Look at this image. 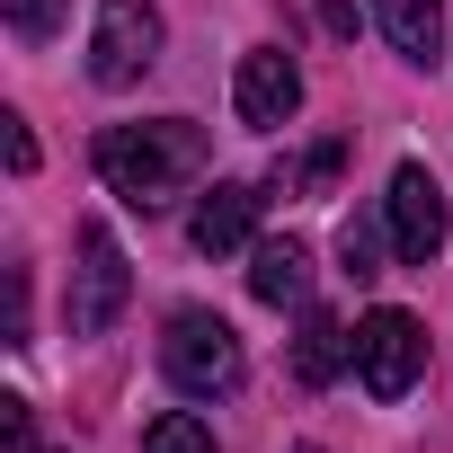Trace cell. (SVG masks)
Segmentation results:
<instances>
[{
  "mask_svg": "<svg viewBox=\"0 0 453 453\" xmlns=\"http://www.w3.org/2000/svg\"><path fill=\"white\" fill-rule=\"evenodd\" d=\"M89 160H98L107 196H125L134 213H160V204L178 196V178L204 169V134H196L187 116H160V125H107V134L89 142Z\"/></svg>",
  "mask_w": 453,
  "mask_h": 453,
  "instance_id": "obj_1",
  "label": "cell"
},
{
  "mask_svg": "<svg viewBox=\"0 0 453 453\" xmlns=\"http://www.w3.org/2000/svg\"><path fill=\"white\" fill-rule=\"evenodd\" d=\"M160 373H169L187 400H232L250 365H241V338H232L222 311H169V329H160Z\"/></svg>",
  "mask_w": 453,
  "mask_h": 453,
  "instance_id": "obj_2",
  "label": "cell"
},
{
  "mask_svg": "<svg viewBox=\"0 0 453 453\" xmlns=\"http://www.w3.org/2000/svg\"><path fill=\"white\" fill-rule=\"evenodd\" d=\"M356 373H365L373 400H409L418 373H426V329H418V311H400V303L365 311V320H356Z\"/></svg>",
  "mask_w": 453,
  "mask_h": 453,
  "instance_id": "obj_3",
  "label": "cell"
},
{
  "mask_svg": "<svg viewBox=\"0 0 453 453\" xmlns=\"http://www.w3.org/2000/svg\"><path fill=\"white\" fill-rule=\"evenodd\" d=\"M160 63V10L151 0H98L89 19V81L98 89H134Z\"/></svg>",
  "mask_w": 453,
  "mask_h": 453,
  "instance_id": "obj_4",
  "label": "cell"
},
{
  "mask_svg": "<svg viewBox=\"0 0 453 453\" xmlns=\"http://www.w3.org/2000/svg\"><path fill=\"white\" fill-rule=\"evenodd\" d=\"M134 303V267L107 222H81V267H72V338H107Z\"/></svg>",
  "mask_w": 453,
  "mask_h": 453,
  "instance_id": "obj_5",
  "label": "cell"
},
{
  "mask_svg": "<svg viewBox=\"0 0 453 453\" xmlns=\"http://www.w3.org/2000/svg\"><path fill=\"white\" fill-rule=\"evenodd\" d=\"M232 107H241L250 134H276V125L303 107V72H294V54H285V45L241 54V72H232Z\"/></svg>",
  "mask_w": 453,
  "mask_h": 453,
  "instance_id": "obj_6",
  "label": "cell"
},
{
  "mask_svg": "<svg viewBox=\"0 0 453 453\" xmlns=\"http://www.w3.org/2000/svg\"><path fill=\"white\" fill-rule=\"evenodd\" d=\"M391 250H400L409 267H426V258L444 250V187H435L418 160L391 169Z\"/></svg>",
  "mask_w": 453,
  "mask_h": 453,
  "instance_id": "obj_7",
  "label": "cell"
},
{
  "mask_svg": "<svg viewBox=\"0 0 453 453\" xmlns=\"http://www.w3.org/2000/svg\"><path fill=\"white\" fill-rule=\"evenodd\" d=\"M250 222H258V187H250V178H213V187L196 196L187 241H196L204 258H222V250H250Z\"/></svg>",
  "mask_w": 453,
  "mask_h": 453,
  "instance_id": "obj_8",
  "label": "cell"
},
{
  "mask_svg": "<svg viewBox=\"0 0 453 453\" xmlns=\"http://www.w3.org/2000/svg\"><path fill=\"white\" fill-rule=\"evenodd\" d=\"M373 19H382L400 63H418V72L444 63V0H373Z\"/></svg>",
  "mask_w": 453,
  "mask_h": 453,
  "instance_id": "obj_9",
  "label": "cell"
},
{
  "mask_svg": "<svg viewBox=\"0 0 453 453\" xmlns=\"http://www.w3.org/2000/svg\"><path fill=\"white\" fill-rule=\"evenodd\" d=\"M250 294L276 303V311L303 303V294H311V250H303V241H258V250H250Z\"/></svg>",
  "mask_w": 453,
  "mask_h": 453,
  "instance_id": "obj_10",
  "label": "cell"
},
{
  "mask_svg": "<svg viewBox=\"0 0 453 453\" xmlns=\"http://www.w3.org/2000/svg\"><path fill=\"white\" fill-rule=\"evenodd\" d=\"M356 356V338L329 320V311H303V338H294V382L303 391H320V382H338V365Z\"/></svg>",
  "mask_w": 453,
  "mask_h": 453,
  "instance_id": "obj_11",
  "label": "cell"
},
{
  "mask_svg": "<svg viewBox=\"0 0 453 453\" xmlns=\"http://www.w3.org/2000/svg\"><path fill=\"white\" fill-rule=\"evenodd\" d=\"M142 453H213V426H204L196 409H160V418L142 426Z\"/></svg>",
  "mask_w": 453,
  "mask_h": 453,
  "instance_id": "obj_12",
  "label": "cell"
},
{
  "mask_svg": "<svg viewBox=\"0 0 453 453\" xmlns=\"http://www.w3.org/2000/svg\"><path fill=\"white\" fill-rule=\"evenodd\" d=\"M0 19H10L19 45H54L63 36V0H0Z\"/></svg>",
  "mask_w": 453,
  "mask_h": 453,
  "instance_id": "obj_13",
  "label": "cell"
},
{
  "mask_svg": "<svg viewBox=\"0 0 453 453\" xmlns=\"http://www.w3.org/2000/svg\"><path fill=\"white\" fill-rule=\"evenodd\" d=\"M338 169H347V142H320V151H311L303 169H285L276 187H311V196H320V187H338Z\"/></svg>",
  "mask_w": 453,
  "mask_h": 453,
  "instance_id": "obj_14",
  "label": "cell"
},
{
  "mask_svg": "<svg viewBox=\"0 0 453 453\" xmlns=\"http://www.w3.org/2000/svg\"><path fill=\"white\" fill-rule=\"evenodd\" d=\"M338 258H347V276H356V285H365V276H382V267H373V222H365V213H347V232H338Z\"/></svg>",
  "mask_w": 453,
  "mask_h": 453,
  "instance_id": "obj_15",
  "label": "cell"
},
{
  "mask_svg": "<svg viewBox=\"0 0 453 453\" xmlns=\"http://www.w3.org/2000/svg\"><path fill=\"white\" fill-rule=\"evenodd\" d=\"M0 426H10V453H36V409L27 400H0Z\"/></svg>",
  "mask_w": 453,
  "mask_h": 453,
  "instance_id": "obj_16",
  "label": "cell"
},
{
  "mask_svg": "<svg viewBox=\"0 0 453 453\" xmlns=\"http://www.w3.org/2000/svg\"><path fill=\"white\" fill-rule=\"evenodd\" d=\"M10 347H27V267H10Z\"/></svg>",
  "mask_w": 453,
  "mask_h": 453,
  "instance_id": "obj_17",
  "label": "cell"
},
{
  "mask_svg": "<svg viewBox=\"0 0 453 453\" xmlns=\"http://www.w3.org/2000/svg\"><path fill=\"white\" fill-rule=\"evenodd\" d=\"M0 142H10V169H19V178H27V169H36V134H27V125H19V116H10V134H0Z\"/></svg>",
  "mask_w": 453,
  "mask_h": 453,
  "instance_id": "obj_18",
  "label": "cell"
},
{
  "mask_svg": "<svg viewBox=\"0 0 453 453\" xmlns=\"http://www.w3.org/2000/svg\"><path fill=\"white\" fill-rule=\"evenodd\" d=\"M294 453H320V444H294Z\"/></svg>",
  "mask_w": 453,
  "mask_h": 453,
  "instance_id": "obj_19",
  "label": "cell"
}]
</instances>
